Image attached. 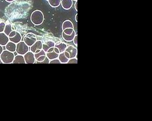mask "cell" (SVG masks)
<instances>
[{
  "mask_svg": "<svg viewBox=\"0 0 152 121\" xmlns=\"http://www.w3.org/2000/svg\"><path fill=\"white\" fill-rule=\"evenodd\" d=\"M26 63L27 64H33L36 63V59L34 57V54L32 52H27L25 55H24Z\"/></svg>",
  "mask_w": 152,
  "mask_h": 121,
  "instance_id": "5b68a950",
  "label": "cell"
},
{
  "mask_svg": "<svg viewBox=\"0 0 152 121\" xmlns=\"http://www.w3.org/2000/svg\"><path fill=\"white\" fill-rule=\"evenodd\" d=\"M13 63H26L24 55L19 54L15 55L14 60L13 61Z\"/></svg>",
  "mask_w": 152,
  "mask_h": 121,
  "instance_id": "2e32d148",
  "label": "cell"
},
{
  "mask_svg": "<svg viewBox=\"0 0 152 121\" xmlns=\"http://www.w3.org/2000/svg\"><path fill=\"white\" fill-rule=\"evenodd\" d=\"M59 55V54L57 53L54 50V47L51 48L50 50H48V52H46L47 57L50 61L56 59V58H58Z\"/></svg>",
  "mask_w": 152,
  "mask_h": 121,
  "instance_id": "ba28073f",
  "label": "cell"
},
{
  "mask_svg": "<svg viewBox=\"0 0 152 121\" xmlns=\"http://www.w3.org/2000/svg\"><path fill=\"white\" fill-rule=\"evenodd\" d=\"M50 63H61L58 58H56V59L50 61Z\"/></svg>",
  "mask_w": 152,
  "mask_h": 121,
  "instance_id": "484cf974",
  "label": "cell"
},
{
  "mask_svg": "<svg viewBox=\"0 0 152 121\" xmlns=\"http://www.w3.org/2000/svg\"><path fill=\"white\" fill-rule=\"evenodd\" d=\"M0 63H3L2 61V60H1V58H0Z\"/></svg>",
  "mask_w": 152,
  "mask_h": 121,
  "instance_id": "1f68e13d",
  "label": "cell"
},
{
  "mask_svg": "<svg viewBox=\"0 0 152 121\" xmlns=\"http://www.w3.org/2000/svg\"><path fill=\"white\" fill-rule=\"evenodd\" d=\"M5 49L8 51L15 52L16 50V44L9 41L8 43L5 45Z\"/></svg>",
  "mask_w": 152,
  "mask_h": 121,
  "instance_id": "4fadbf2b",
  "label": "cell"
},
{
  "mask_svg": "<svg viewBox=\"0 0 152 121\" xmlns=\"http://www.w3.org/2000/svg\"><path fill=\"white\" fill-rule=\"evenodd\" d=\"M36 41L37 38L36 35L32 32L26 34L24 37V42L26 44V45L28 47L32 46Z\"/></svg>",
  "mask_w": 152,
  "mask_h": 121,
  "instance_id": "277c9868",
  "label": "cell"
},
{
  "mask_svg": "<svg viewBox=\"0 0 152 121\" xmlns=\"http://www.w3.org/2000/svg\"><path fill=\"white\" fill-rule=\"evenodd\" d=\"M13 31V30L12 28V25L10 24H6V26H5L4 32L8 36H9V35L11 34V32Z\"/></svg>",
  "mask_w": 152,
  "mask_h": 121,
  "instance_id": "44dd1931",
  "label": "cell"
},
{
  "mask_svg": "<svg viewBox=\"0 0 152 121\" xmlns=\"http://www.w3.org/2000/svg\"><path fill=\"white\" fill-rule=\"evenodd\" d=\"M42 49V42L41 41H37L34 44L30 47L31 52L37 53Z\"/></svg>",
  "mask_w": 152,
  "mask_h": 121,
  "instance_id": "8992f818",
  "label": "cell"
},
{
  "mask_svg": "<svg viewBox=\"0 0 152 121\" xmlns=\"http://www.w3.org/2000/svg\"><path fill=\"white\" fill-rule=\"evenodd\" d=\"M50 60L47 58L46 57V58L44 60L42 61V62H36L37 64H46V63H50Z\"/></svg>",
  "mask_w": 152,
  "mask_h": 121,
  "instance_id": "d4e9b609",
  "label": "cell"
},
{
  "mask_svg": "<svg viewBox=\"0 0 152 121\" xmlns=\"http://www.w3.org/2000/svg\"><path fill=\"white\" fill-rule=\"evenodd\" d=\"M29 47L24 41H21L16 44V52H17V54L24 55L27 52H29Z\"/></svg>",
  "mask_w": 152,
  "mask_h": 121,
  "instance_id": "3957f363",
  "label": "cell"
},
{
  "mask_svg": "<svg viewBox=\"0 0 152 121\" xmlns=\"http://www.w3.org/2000/svg\"><path fill=\"white\" fill-rule=\"evenodd\" d=\"M15 57V55L14 54V52H9L7 50H3V52L0 55V58L2 61L3 63H6V64L13 63Z\"/></svg>",
  "mask_w": 152,
  "mask_h": 121,
  "instance_id": "7a4b0ae2",
  "label": "cell"
},
{
  "mask_svg": "<svg viewBox=\"0 0 152 121\" xmlns=\"http://www.w3.org/2000/svg\"><path fill=\"white\" fill-rule=\"evenodd\" d=\"M73 23L69 20L64 21L62 24V30H64L67 28H74Z\"/></svg>",
  "mask_w": 152,
  "mask_h": 121,
  "instance_id": "ac0fdd59",
  "label": "cell"
},
{
  "mask_svg": "<svg viewBox=\"0 0 152 121\" xmlns=\"http://www.w3.org/2000/svg\"><path fill=\"white\" fill-rule=\"evenodd\" d=\"M43 13L40 10H35L31 16V21L35 26H40L44 21Z\"/></svg>",
  "mask_w": 152,
  "mask_h": 121,
  "instance_id": "6da1fadb",
  "label": "cell"
},
{
  "mask_svg": "<svg viewBox=\"0 0 152 121\" xmlns=\"http://www.w3.org/2000/svg\"><path fill=\"white\" fill-rule=\"evenodd\" d=\"M73 1V0H72ZM74 1H77V0H74Z\"/></svg>",
  "mask_w": 152,
  "mask_h": 121,
  "instance_id": "d6a6232c",
  "label": "cell"
},
{
  "mask_svg": "<svg viewBox=\"0 0 152 121\" xmlns=\"http://www.w3.org/2000/svg\"><path fill=\"white\" fill-rule=\"evenodd\" d=\"M9 42L8 36L4 32L0 33V45L2 46H5V45Z\"/></svg>",
  "mask_w": 152,
  "mask_h": 121,
  "instance_id": "8fae6325",
  "label": "cell"
},
{
  "mask_svg": "<svg viewBox=\"0 0 152 121\" xmlns=\"http://www.w3.org/2000/svg\"><path fill=\"white\" fill-rule=\"evenodd\" d=\"M77 16H78V14L76 13V16H75V21H76V23H77Z\"/></svg>",
  "mask_w": 152,
  "mask_h": 121,
  "instance_id": "f546056e",
  "label": "cell"
},
{
  "mask_svg": "<svg viewBox=\"0 0 152 121\" xmlns=\"http://www.w3.org/2000/svg\"><path fill=\"white\" fill-rule=\"evenodd\" d=\"M9 38V41L17 44V43H19L21 41L22 36H21V35L20 32L16 31V34L15 36L12 37V38Z\"/></svg>",
  "mask_w": 152,
  "mask_h": 121,
  "instance_id": "9a60e30c",
  "label": "cell"
},
{
  "mask_svg": "<svg viewBox=\"0 0 152 121\" xmlns=\"http://www.w3.org/2000/svg\"><path fill=\"white\" fill-rule=\"evenodd\" d=\"M77 63V59L76 57L69 59L67 62V63Z\"/></svg>",
  "mask_w": 152,
  "mask_h": 121,
  "instance_id": "cb8c5ba5",
  "label": "cell"
},
{
  "mask_svg": "<svg viewBox=\"0 0 152 121\" xmlns=\"http://www.w3.org/2000/svg\"><path fill=\"white\" fill-rule=\"evenodd\" d=\"M65 52H67L69 55V59H71V58L76 57V55L77 54V49L74 46L69 45L68 46H67V47L66 50H65Z\"/></svg>",
  "mask_w": 152,
  "mask_h": 121,
  "instance_id": "52a82bcc",
  "label": "cell"
},
{
  "mask_svg": "<svg viewBox=\"0 0 152 121\" xmlns=\"http://www.w3.org/2000/svg\"><path fill=\"white\" fill-rule=\"evenodd\" d=\"M73 42H74V44L76 46H77V35L76 34L73 40Z\"/></svg>",
  "mask_w": 152,
  "mask_h": 121,
  "instance_id": "4316f807",
  "label": "cell"
},
{
  "mask_svg": "<svg viewBox=\"0 0 152 121\" xmlns=\"http://www.w3.org/2000/svg\"><path fill=\"white\" fill-rule=\"evenodd\" d=\"M5 23L4 22H0V33L1 32H4L5 27Z\"/></svg>",
  "mask_w": 152,
  "mask_h": 121,
  "instance_id": "603a6c76",
  "label": "cell"
},
{
  "mask_svg": "<svg viewBox=\"0 0 152 121\" xmlns=\"http://www.w3.org/2000/svg\"><path fill=\"white\" fill-rule=\"evenodd\" d=\"M48 2L53 8H57L61 4V0H48Z\"/></svg>",
  "mask_w": 152,
  "mask_h": 121,
  "instance_id": "d6986e66",
  "label": "cell"
},
{
  "mask_svg": "<svg viewBox=\"0 0 152 121\" xmlns=\"http://www.w3.org/2000/svg\"><path fill=\"white\" fill-rule=\"evenodd\" d=\"M76 32L75 31H74V32L72 33V34L71 35H66L65 34H64L63 32H62V37L64 39V41H66V42H72L73 41L75 35H76Z\"/></svg>",
  "mask_w": 152,
  "mask_h": 121,
  "instance_id": "e0dca14e",
  "label": "cell"
},
{
  "mask_svg": "<svg viewBox=\"0 0 152 121\" xmlns=\"http://www.w3.org/2000/svg\"><path fill=\"white\" fill-rule=\"evenodd\" d=\"M34 57L36 59V62H42L47 57L46 52L42 49L40 52H38L37 53H34Z\"/></svg>",
  "mask_w": 152,
  "mask_h": 121,
  "instance_id": "9c48e42d",
  "label": "cell"
},
{
  "mask_svg": "<svg viewBox=\"0 0 152 121\" xmlns=\"http://www.w3.org/2000/svg\"><path fill=\"white\" fill-rule=\"evenodd\" d=\"M58 59L59 60L61 63H67L68 61H69V59L65 55L64 52L60 53Z\"/></svg>",
  "mask_w": 152,
  "mask_h": 121,
  "instance_id": "ffe728a7",
  "label": "cell"
},
{
  "mask_svg": "<svg viewBox=\"0 0 152 121\" xmlns=\"http://www.w3.org/2000/svg\"><path fill=\"white\" fill-rule=\"evenodd\" d=\"M73 5L72 0H61V5L65 10H69L72 8Z\"/></svg>",
  "mask_w": 152,
  "mask_h": 121,
  "instance_id": "30bf717a",
  "label": "cell"
},
{
  "mask_svg": "<svg viewBox=\"0 0 152 121\" xmlns=\"http://www.w3.org/2000/svg\"><path fill=\"white\" fill-rule=\"evenodd\" d=\"M55 47L58 48L60 53L65 52L67 47V45L63 42H58L55 44Z\"/></svg>",
  "mask_w": 152,
  "mask_h": 121,
  "instance_id": "5bb4252c",
  "label": "cell"
},
{
  "mask_svg": "<svg viewBox=\"0 0 152 121\" xmlns=\"http://www.w3.org/2000/svg\"><path fill=\"white\" fill-rule=\"evenodd\" d=\"M77 1H75V9L76 10V11H77Z\"/></svg>",
  "mask_w": 152,
  "mask_h": 121,
  "instance_id": "83f0119b",
  "label": "cell"
},
{
  "mask_svg": "<svg viewBox=\"0 0 152 121\" xmlns=\"http://www.w3.org/2000/svg\"><path fill=\"white\" fill-rule=\"evenodd\" d=\"M55 43L52 41H49L46 42L45 43H42V50L45 52H47L51 48L55 47Z\"/></svg>",
  "mask_w": 152,
  "mask_h": 121,
  "instance_id": "7c38bea8",
  "label": "cell"
},
{
  "mask_svg": "<svg viewBox=\"0 0 152 121\" xmlns=\"http://www.w3.org/2000/svg\"><path fill=\"white\" fill-rule=\"evenodd\" d=\"M3 47H2V46H1L0 45V55L1 54V53L2 52H3Z\"/></svg>",
  "mask_w": 152,
  "mask_h": 121,
  "instance_id": "f1b7e54d",
  "label": "cell"
},
{
  "mask_svg": "<svg viewBox=\"0 0 152 121\" xmlns=\"http://www.w3.org/2000/svg\"><path fill=\"white\" fill-rule=\"evenodd\" d=\"M7 2H12L13 1H15V0H5Z\"/></svg>",
  "mask_w": 152,
  "mask_h": 121,
  "instance_id": "4dcf8cb0",
  "label": "cell"
},
{
  "mask_svg": "<svg viewBox=\"0 0 152 121\" xmlns=\"http://www.w3.org/2000/svg\"><path fill=\"white\" fill-rule=\"evenodd\" d=\"M74 31H75L74 28H67V29L63 30V32L66 35H71L72 34V33L74 32Z\"/></svg>",
  "mask_w": 152,
  "mask_h": 121,
  "instance_id": "7402d4cb",
  "label": "cell"
}]
</instances>
